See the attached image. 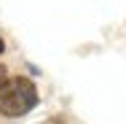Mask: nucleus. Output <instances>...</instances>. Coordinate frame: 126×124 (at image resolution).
Instances as JSON below:
<instances>
[{"instance_id": "f257e3e1", "label": "nucleus", "mask_w": 126, "mask_h": 124, "mask_svg": "<svg viewBox=\"0 0 126 124\" xmlns=\"http://www.w3.org/2000/svg\"><path fill=\"white\" fill-rule=\"evenodd\" d=\"M38 102V89L30 78H11L0 86V113L3 116H22L32 111Z\"/></svg>"}, {"instance_id": "f03ea898", "label": "nucleus", "mask_w": 126, "mask_h": 124, "mask_svg": "<svg viewBox=\"0 0 126 124\" xmlns=\"http://www.w3.org/2000/svg\"><path fill=\"white\" fill-rule=\"evenodd\" d=\"M5 81H8V73H5V68H3V65H0V86H3V84H5Z\"/></svg>"}, {"instance_id": "7ed1b4c3", "label": "nucleus", "mask_w": 126, "mask_h": 124, "mask_svg": "<svg viewBox=\"0 0 126 124\" xmlns=\"http://www.w3.org/2000/svg\"><path fill=\"white\" fill-rule=\"evenodd\" d=\"M0 54H3V38H0Z\"/></svg>"}]
</instances>
